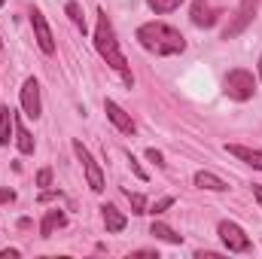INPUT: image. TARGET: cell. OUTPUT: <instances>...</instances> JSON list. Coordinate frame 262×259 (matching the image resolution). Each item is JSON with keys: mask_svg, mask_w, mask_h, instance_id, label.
Instances as JSON below:
<instances>
[{"mask_svg": "<svg viewBox=\"0 0 262 259\" xmlns=\"http://www.w3.org/2000/svg\"><path fill=\"white\" fill-rule=\"evenodd\" d=\"M92 40H95V49H98V55L107 61V64L113 67L122 79H125V85L134 82V76H131L128 70V61H125V55H122V49H119V40H116V31H113V21L107 18V12L104 9H98V18H95V34H92Z\"/></svg>", "mask_w": 262, "mask_h": 259, "instance_id": "cell-1", "label": "cell"}, {"mask_svg": "<svg viewBox=\"0 0 262 259\" xmlns=\"http://www.w3.org/2000/svg\"><path fill=\"white\" fill-rule=\"evenodd\" d=\"M104 113H107V119L116 125V128L122 131V134H128V137H134V131H137V125H134V119H131V113H125V107H119L116 101H104Z\"/></svg>", "mask_w": 262, "mask_h": 259, "instance_id": "cell-10", "label": "cell"}, {"mask_svg": "<svg viewBox=\"0 0 262 259\" xmlns=\"http://www.w3.org/2000/svg\"><path fill=\"white\" fill-rule=\"evenodd\" d=\"M192 183H195L198 189H210V192H229V183H226L223 177H216L213 171H195Z\"/></svg>", "mask_w": 262, "mask_h": 259, "instance_id": "cell-12", "label": "cell"}, {"mask_svg": "<svg viewBox=\"0 0 262 259\" xmlns=\"http://www.w3.org/2000/svg\"><path fill=\"white\" fill-rule=\"evenodd\" d=\"M18 256V250H0V259H15Z\"/></svg>", "mask_w": 262, "mask_h": 259, "instance_id": "cell-26", "label": "cell"}, {"mask_svg": "<svg viewBox=\"0 0 262 259\" xmlns=\"http://www.w3.org/2000/svg\"><path fill=\"white\" fill-rule=\"evenodd\" d=\"M146 159H149V162H152L156 168H168V162H165V156H162V153H159L156 146H149V149H146Z\"/></svg>", "mask_w": 262, "mask_h": 259, "instance_id": "cell-22", "label": "cell"}, {"mask_svg": "<svg viewBox=\"0 0 262 259\" xmlns=\"http://www.w3.org/2000/svg\"><path fill=\"white\" fill-rule=\"evenodd\" d=\"M128 165H131V171H134V177H137V180H146V171L140 168V162H137L131 153H128Z\"/></svg>", "mask_w": 262, "mask_h": 259, "instance_id": "cell-24", "label": "cell"}, {"mask_svg": "<svg viewBox=\"0 0 262 259\" xmlns=\"http://www.w3.org/2000/svg\"><path fill=\"white\" fill-rule=\"evenodd\" d=\"M67 15H70L73 28L85 34V15H82V9H79V3H76V0H70V3H67Z\"/></svg>", "mask_w": 262, "mask_h": 259, "instance_id": "cell-19", "label": "cell"}, {"mask_svg": "<svg viewBox=\"0 0 262 259\" xmlns=\"http://www.w3.org/2000/svg\"><path fill=\"white\" fill-rule=\"evenodd\" d=\"M180 3L183 0H146V6L156 12V15H165V12H174V9H180Z\"/></svg>", "mask_w": 262, "mask_h": 259, "instance_id": "cell-18", "label": "cell"}, {"mask_svg": "<svg viewBox=\"0 0 262 259\" xmlns=\"http://www.w3.org/2000/svg\"><path fill=\"white\" fill-rule=\"evenodd\" d=\"M52 198H61V192H43L40 195V201H52Z\"/></svg>", "mask_w": 262, "mask_h": 259, "instance_id": "cell-27", "label": "cell"}, {"mask_svg": "<svg viewBox=\"0 0 262 259\" xmlns=\"http://www.w3.org/2000/svg\"><path fill=\"white\" fill-rule=\"evenodd\" d=\"M15 201V192L12 189H0V204H12Z\"/></svg>", "mask_w": 262, "mask_h": 259, "instance_id": "cell-25", "label": "cell"}, {"mask_svg": "<svg viewBox=\"0 0 262 259\" xmlns=\"http://www.w3.org/2000/svg\"><path fill=\"white\" fill-rule=\"evenodd\" d=\"M0 49H3V37H0Z\"/></svg>", "mask_w": 262, "mask_h": 259, "instance_id": "cell-30", "label": "cell"}, {"mask_svg": "<svg viewBox=\"0 0 262 259\" xmlns=\"http://www.w3.org/2000/svg\"><path fill=\"white\" fill-rule=\"evenodd\" d=\"M149 235H156L159 241H165V244H183V235H177L171 226H165V223H152L149 226Z\"/></svg>", "mask_w": 262, "mask_h": 259, "instance_id": "cell-17", "label": "cell"}, {"mask_svg": "<svg viewBox=\"0 0 262 259\" xmlns=\"http://www.w3.org/2000/svg\"><path fill=\"white\" fill-rule=\"evenodd\" d=\"M9 134H15V116H12V110L3 104L0 107V146H9Z\"/></svg>", "mask_w": 262, "mask_h": 259, "instance_id": "cell-15", "label": "cell"}, {"mask_svg": "<svg viewBox=\"0 0 262 259\" xmlns=\"http://www.w3.org/2000/svg\"><path fill=\"white\" fill-rule=\"evenodd\" d=\"M223 92H226V98L244 104V101H250V98L256 95V76H253L250 70H244V67H235V70L226 73V79H223Z\"/></svg>", "mask_w": 262, "mask_h": 259, "instance_id": "cell-3", "label": "cell"}, {"mask_svg": "<svg viewBox=\"0 0 262 259\" xmlns=\"http://www.w3.org/2000/svg\"><path fill=\"white\" fill-rule=\"evenodd\" d=\"M61 226H67L64 210H46V217H43V223H40V238H52V232L61 229Z\"/></svg>", "mask_w": 262, "mask_h": 259, "instance_id": "cell-14", "label": "cell"}, {"mask_svg": "<svg viewBox=\"0 0 262 259\" xmlns=\"http://www.w3.org/2000/svg\"><path fill=\"white\" fill-rule=\"evenodd\" d=\"M21 110H25V116L28 119H40L43 116V101H40V82L34 79V76H28L25 82H21Z\"/></svg>", "mask_w": 262, "mask_h": 259, "instance_id": "cell-9", "label": "cell"}, {"mask_svg": "<svg viewBox=\"0 0 262 259\" xmlns=\"http://www.w3.org/2000/svg\"><path fill=\"white\" fill-rule=\"evenodd\" d=\"M256 12H259V0H241L238 6H235V12H232V18H229V25L223 28V40H235L238 34H244L250 25H253V18H256Z\"/></svg>", "mask_w": 262, "mask_h": 259, "instance_id": "cell-4", "label": "cell"}, {"mask_svg": "<svg viewBox=\"0 0 262 259\" xmlns=\"http://www.w3.org/2000/svg\"><path fill=\"white\" fill-rule=\"evenodd\" d=\"M226 153H229V156H235V159H241L244 165H250V168L262 171V149L244 146V143H226Z\"/></svg>", "mask_w": 262, "mask_h": 259, "instance_id": "cell-11", "label": "cell"}, {"mask_svg": "<svg viewBox=\"0 0 262 259\" xmlns=\"http://www.w3.org/2000/svg\"><path fill=\"white\" fill-rule=\"evenodd\" d=\"M31 28H34V40H37V46L46 52V55H52L55 52V37H52V28H49V21H46V15L37 9V6H31Z\"/></svg>", "mask_w": 262, "mask_h": 259, "instance_id": "cell-8", "label": "cell"}, {"mask_svg": "<svg viewBox=\"0 0 262 259\" xmlns=\"http://www.w3.org/2000/svg\"><path fill=\"white\" fill-rule=\"evenodd\" d=\"M3 3H6V0H0V6H3Z\"/></svg>", "mask_w": 262, "mask_h": 259, "instance_id": "cell-31", "label": "cell"}, {"mask_svg": "<svg viewBox=\"0 0 262 259\" xmlns=\"http://www.w3.org/2000/svg\"><path fill=\"white\" fill-rule=\"evenodd\" d=\"M73 153H76V159L82 162V171H85L89 189H92V192H104V171H101V165L92 159V153L82 146V140H73Z\"/></svg>", "mask_w": 262, "mask_h": 259, "instance_id": "cell-6", "label": "cell"}, {"mask_svg": "<svg viewBox=\"0 0 262 259\" xmlns=\"http://www.w3.org/2000/svg\"><path fill=\"white\" fill-rule=\"evenodd\" d=\"M37 186H43V189L52 186V168H40L37 171Z\"/></svg>", "mask_w": 262, "mask_h": 259, "instance_id": "cell-23", "label": "cell"}, {"mask_svg": "<svg viewBox=\"0 0 262 259\" xmlns=\"http://www.w3.org/2000/svg\"><path fill=\"white\" fill-rule=\"evenodd\" d=\"M101 217H104V226H107V232H122V229L128 226L125 213H122L116 204H104V207H101Z\"/></svg>", "mask_w": 262, "mask_h": 259, "instance_id": "cell-13", "label": "cell"}, {"mask_svg": "<svg viewBox=\"0 0 262 259\" xmlns=\"http://www.w3.org/2000/svg\"><path fill=\"white\" fill-rule=\"evenodd\" d=\"M216 235H220V241L226 244V250H229V253H247V250L253 247V244H250V238H247V232H244L235 220H220Z\"/></svg>", "mask_w": 262, "mask_h": 259, "instance_id": "cell-5", "label": "cell"}, {"mask_svg": "<svg viewBox=\"0 0 262 259\" xmlns=\"http://www.w3.org/2000/svg\"><path fill=\"white\" fill-rule=\"evenodd\" d=\"M253 198L262 204V186H259V183H253Z\"/></svg>", "mask_w": 262, "mask_h": 259, "instance_id": "cell-28", "label": "cell"}, {"mask_svg": "<svg viewBox=\"0 0 262 259\" xmlns=\"http://www.w3.org/2000/svg\"><path fill=\"white\" fill-rule=\"evenodd\" d=\"M128 195V201H131V213H137V217H140V213H146V198H143V195L140 192H125Z\"/></svg>", "mask_w": 262, "mask_h": 259, "instance_id": "cell-20", "label": "cell"}, {"mask_svg": "<svg viewBox=\"0 0 262 259\" xmlns=\"http://www.w3.org/2000/svg\"><path fill=\"white\" fill-rule=\"evenodd\" d=\"M168 207H174V195H165V198H159L152 207H146V213H165Z\"/></svg>", "mask_w": 262, "mask_h": 259, "instance_id": "cell-21", "label": "cell"}, {"mask_svg": "<svg viewBox=\"0 0 262 259\" xmlns=\"http://www.w3.org/2000/svg\"><path fill=\"white\" fill-rule=\"evenodd\" d=\"M256 70H259V79H262V55H259V64H256Z\"/></svg>", "mask_w": 262, "mask_h": 259, "instance_id": "cell-29", "label": "cell"}, {"mask_svg": "<svg viewBox=\"0 0 262 259\" xmlns=\"http://www.w3.org/2000/svg\"><path fill=\"white\" fill-rule=\"evenodd\" d=\"M137 43L152 55H180V52H186V37L177 28L165 25V21L140 25L137 28Z\"/></svg>", "mask_w": 262, "mask_h": 259, "instance_id": "cell-2", "label": "cell"}, {"mask_svg": "<svg viewBox=\"0 0 262 259\" xmlns=\"http://www.w3.org/2000/svg\"><path fill=\"white\" fill-rule=\"evenodd\" d=\"M223 12H226L223 0H195L192 3V25L195 28H213Z\"/></svg>", "mask_w": 262, "mask_h": 259, "instance_id": "cell-7", "label": "cell"}, {"mask_svg": "<svg viewBox=\"0 0 262 259\" xmlns=\"http://www.w3.org/2000/svg\"><path fill=\"white\" fill-rule=\"evenodd\" d=\"M15 146H18V153H21V156H31V153H34V146H37V143H34V137H31V131L25 128L18 119H15Z\"/></svg>", "mask_w": 262, "mask_h": 259, "instance_id": "cell-16", "label": "cell"}]
</instances>
